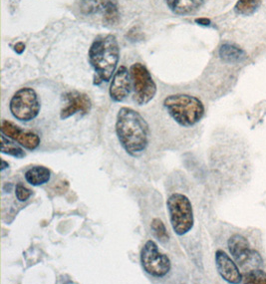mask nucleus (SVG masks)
<instances>
[{"mask_svg":"<svg viewBox=\"0 0 266 284\" xmlns=\"http://www.w3.org/2000/svg\"><path fill=\"white\" fill-rule=\"evenodd\" d=\"M167 207L173 232L180 236L191 232L194 228V217L190 199L186 195L174 193L169 196Z\"/></svg>","mask_w":266,"mask_h":284,"instance_id":"nucleus-4","label":"nucleus"},{"mask_svg":"<svg viewBox=\"0 0 266 284\" xmlns=\"http://www.w3.org/2000/svg\"><path fill=\"white\" fill-rule=\"evenodd\" d=\"M130 73L134 85V100L139 106L146 105L156 96L157 85L155 81L142 63L133 64Z\"/></svg>","mask_w":266,"mask_h":284,"instance_id":"nucleus-6","label":"nucleus"},{"mask_svg":"<svg viewBox=\"0 0 266 284\" xmlns=\"http://www.w3.org/2000/svg\"><path fill=\"white\" fill-rule=\"evenodd\" d=\"M23 50H24V45L22 43H18V44L15 45V51L17 53L20 54V53H22Z\"/></svg>","mask_w":266,"mask_h":284,"instance_id":"nucleus-22","label":"nucleus"},{"mask_svg":"<svg viewBox=\"0 0 266 284\" xmlns=\"http://www.w3.org/2000/svg\"><path fill=\"white\" fill-rule=\"evenodd\" d=\"M216 263L220 276L229 283H241L242 275L237 263L226 255L225 251L219 249L216 253Z\"/></svg>","mask_w":266,"mask_h":284,"instance_id":"nucleus-13","label":"nucleus"},{"mask_svg":"<svg viewBox=\"0 0 266 284\" xmlns=\"http://www.w3.org/2000/svg\"><path fill=\"white\" fill-rule=\"evenodd\" d=\"M40 101L36 92L29 87L18 90L12 97L9 109L13 117L21 122H30L40 113Z\"/></svg>","mask_w":266,"mask_h":284,"instance_id":"nucleus-5","label":"nucleus"},{"mask_svg":"<svg viewBox=\"0 0 266 284\" xmlns=\"http://www.w3.org/2000/svg\"><path fill=\"white\" fill-rule=\"evenodd\" d=\"M260 0H239L235 5V11L242 15L253 14L259 6Z\"/></svg>","mask_w":266,"mask_h":284,"instance_id":"nucleus-19","label":"nucleus"},{"mask_svg":"<svg viewBox=\"0 0 266 284\" xmlns=\"http://www.w3.org/2000/svg\"><path fill=\"white\" fill-rule=\"evenodd\" d=\"M81 10L89 15L102 13L105 21L109 24L116 23L119 18L116 0H82Z\"/></svg>","mask_w":266,"mask_h":284,"instance_id":"nucleus-9","label":"nucleus"},{"mask_svg":"<svg viewBox=\"0 0 266 284\" xmlns=\"http://www.w3.org/2000/svg\"><path fill=\"white\" fill-rule=\"evenodd\" d=\"M31 195H32V192L29 188H27L22 183H17L16 184V186H15V196H16V199L19 202L24 203L31 197Z\"/></svg>","mask_w":266,"mask_h":284,"instance_id":"nucleus-21","label":"nucleus"},{"mask_svg":"<svg viewBox=\"0 0 266 284\" xmlns=\"http://www.w3.org/2000/svg\"><path fill=\"white\" fill-rule=\"evenodd\" d=\"M227 245L231 256L241 265H244L248 261H251L254 264H259L258 262L262 261L259 254L250 249L248 240L241 234H233L228 239Z\"/></svg>","mask_w":266,"mask_h":284,"instance_id":"nucleus-10","label":"nucleus"},{"mask_svg":"<svg viewBox=\"0 0 266 284\" xmlns=\"http://www.w3.org/2000/svg\"><path fill=\"white\" fill-rule=\"evenodd\" d=\"M141 263L147 274L157 278L165 277L171 267L169 258L159 250L158 244L154 240H147L143 246Z\"/></svg>","mask_w":266,"mask_h":284,"instance_id":"nucleus-7","label":"nucleus"},{"mask_svg":"<svg viewBox=\"0 0 266 284\" xmlns=\"http://www.w3.org/2000/svg\"><path fill=\"white\" fill-rule=\"evenodd\" d=\"M1 153L5 155H12L17 159H22L26 155L22 148L11 142L9 138H6V136L3 134L1 135Z\"/></svg>","mask_w":266,"mask_h":284,"instance_id":"nucleus-17","label":"nucleus"},{"mask_svg":"<svg viewBox=\"0 0 266 284\" xmlns=\"http://www.w3.org/2000/svg\"><path fill=\"white\" fill-rule=\"evenodd\" d=\"M25 180L31 185L38 186L50 181L51 173L47 168L42 166H36L29 169L24 175Z\"/></svg>","mask_w":266,"mask_h":284,"instance_id":"nucleus-16","label":"nucleus"},{"mask_svg":"<svg viewBox=\"0 0 266 284\" xmlns=\"http://www.w3.org/2000/svg\"><path fill=\"white\" fill-rule=\"evenodd\" d=\"M219 57L227 63H241L246 59V53L237 45L223 44L219 48Z\"/></svg>","mask_w":266,"mask_h":284,"instance_id":"nucleus-15","label":"nucleus"},{"mask_svg":"<svg viewBox=\"0 0 266 284\" xmlns=\"http://www.w3.org/2000/svg\"><path fill=\"white\" fill-rule=\"evenodd\" d=\"M120 50L117 39L113 35L98 38L89 50V61L97 76L95 84L108 82L114 74L119 62Z\"/></svg>","mask_w":266,"mask_h":284,"instance_id":"nucleus-2","label":"nucleus"},{"mask_svg":"<svg viewBox=\"0 0 266 284\" xmlns=\"http://www.w3.org/2000/svg\"><path fill=\"white\" fill-rule=\"evenodd\" d=\"M7 168H9V164L6 162V161H4V160H1V172H3L5 169H7Z\"/></svg>","mask_w":266,"mask_h":284,"instance_id":"nucleus-23","label":"nucleus"},{"mask_svg":"<svg viewBox=\"0 0 266 284\" xmlns=\"http://www.w3.org/2000/svg\"><path fill=\"white\" fill-rule=\"evenodd\" d=\"M0 130L1 133L7 138L15 141L29 151L36 150L41 143V140L37 134L31 131L20 129L18 126L7 120H3L1 122Z\"/></svg>","mask_w":266,"mask_h":284,"instance_id":"nucleus-8","label":"nucleus"},{"mask_svg":"<svg viewBox=\"0 0 266 284\" xmlns=\"http://www.w3.org/2000/svg\"><path fill=\"white\" fill-rule=\"evenodd\" d=\"M169 9L179 15H186L197 10L204 0H165Z\"/></svg>","mask_w":266,"mask_h":284,"instance_id":"nucleus-14","label":"nucleus"},{"mask_svg":"<svg viewBox=\"0 0 266 284\" xmlns=\"http://www.w3.org/2000/svg\"><path fill=\"white\" fill-rule=\"evenodd\" d=\"M164 106L170 117L182 127L190 128L197 124L204 115L202 102L191 95L175 94L167 97Z\"/></svg>","mask_w":266,"mask_h":284,"instance_id":"nucleus-3","label":"nucleus"},{"mask_svg":"<svg viewBox=\"0 0 266 284\" xmlns=\"http://www.w3.org/2000/svg\"><path fill=\"white\" fill-rule=\"evenodd\" d=\"M91 100L83 93L79 92H69L66 94V105L61 110L60 118L66 120L77 113H82L86 115L91 110Z\"/></svg>","mask_w":266,"mask_h":284,"instance_id":"nucleus-12","label":"nucleus"},{"mask_svg":"<svg viewBox=\"0 0 266 284\" xmlns=\"http://www.w3.org/2000/svg\"><path fill=\"white\" fill-rule=\"evenodd\" d=\"M149 125L143 116L129 107H122L117 115L116 134L123 149L132 156L142 154L149 144Z\"/></svg>","mask_w":266,"mask_h":284,"instance_id":"nucleus-1","label":"nucleus"},{"mask_svg":"<svg viewBox=\"0 0 266 284\" xmlns=\"http://www.w3.org/2000/svg\"><path fill=\"white\" fill-rule=\"evenodd\" d=\"M243 283L266 284V272L262 270H251L242 276Z\"/></svg>","mask_w":266,"mask_h":284,"instance_id":"nucleus-20","label":"nucleus"},{"mask_svg":"<svg viewBox=\"0 0 266 284\" xmlns=\"http://www.w3.org/2000/svg\"><path fill=\"white\" fill-rule=\"evenodd\" d=\"M151 231L154 234V236L159 239L161 242L165 243L169 240V235L168 231L166 229L165 224L160 218H154L151 223Z\"/></svg>","mask_w":266,"mask_h":284,"instance_id":"nucleus-18","label":"nucleus"},{"mask_svg":"<svg viewBox=\"0 0 266 284\" xmlns=\"http://www.w3.org/2000/svg\"><path fill=\"white\" fill-rule=\"evenodd\" d=\"M131 73L125 66H120L115 72L110 86V97L115 102L124 101L130 94L132 88Z\"/></svg>","mask_w":266,"mask_h":284,"instance_id":"nucleus-11","label":"nucleus"}]
</instances>
